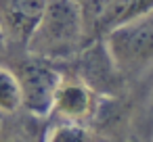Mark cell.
Segmentation results:
<instances>
[{
  "label": "cell",
  "mask_w": 153,
  "mask_h": 142,
  "mask_svg": "<svg viewBox=\"0 0 153 142\" xmlns=\"http://www.w3.org/2000/svg\"><path fill=\"white\" fill-rule=\"evenodd\" d=\"M86 44V19L80 0H46L25 52L46 61H69Z\"/></svg>",
  "instance_id": "6da1fadb"
},
{
  "label": "cell",
  "mask_w": 153,
  "mask_h": 142,
  "mask_svg": "<svg viewBox=\"0 0 153 142\" xmlns=\"http://www.w3.org/2000/svg\"><path fill=\"white\" fill-rule=\"evenodd\" d=\"M101 38L126 79L140 77L153 65V13L115 25Z\"/></svg>",
  "instance_id": "7a4b0ae2"
},
{
  "label": "cell",
  "mask_w": 153,
  "mask_h": 142,
  "mask_svg": "<svg viewBox=\"0 0 153 142\" xmlns=\"http://www.w3.org/2000/svg\"><path fill=\"white\" fill-rule=\"evenodd\" d=\"M19 86H21V107L27 115L44 119L51 115L55 92L63 79V73L55 67L53 61L27 54L25 59L15 61L13 67Z\"/></svg>",
  "instance_id": "3957f363"
},
{
  "label": "cell",
  "mask_w": 153,
  "mask_h": 142,
  "mask_svg": "<svg viewBox=\"0 0 153 142\" xmlns=\"http://www.w3.org/2000/svg\"><path fill=\"white\" fill-rule=\"evenodd\" d=\"M74 59H76L74 75L82 84H86L97 96L111 98V100L124 98L128 79L115 65L103 38L97 36L92 42L84 44Z\"/></svg>",
  "instance_id": "277c9868"
},
{
  "label": "cell",
  "mask_w": 153,
  "mask_h": 142,
  "mask_svg": "<svg viewBox=\"0 0 153 142\" xmlns=\"http://www.w3.org/2000/svg\"><path fill=\"white\" fill-rule=\"evenodd\" d=\"M44 7L46 0H0V32L7 48L25 50Z\"/></svg>",
  "instance_id": "5b68a950"
},
{
  "label": "cell",
  "mask_w": 153,
  "mask_h": 142,
  "mask_svg": "<svg viewBox=\"0 0 153 142\" xmlns=\"http://www.w3.org/2000/svg\"><path fill=\"white\" fill-rule=\"evenodd\" d=\"M99 102H101V96H97L76 75L74 77H63L57 92H55L51 115L57 117V119L86 123V121L94 119Z\"/></svg>",
  "instance_id": "8992f818"
},
{
  "label": "cell",
  "mask_w": 153,
  "mask_h": 142,
  "mask_svg": "<svg viewBox=\"0 0 153 142\" xmlns=\"http://www.w3.org/2000/svg\"><path fill=\"white\" fill-rule=\"evenodd\" d=\"M44 140L46 142H92V140H103V136H99L97 129L86 123L57 119L55 125L44 129Z\"/></svg>",
  "instance_id": "52a82bcc"
},
{
  "label": "cell",
  "mask_w": 153,
  "mask_h": 142,
  "mask_svg": "<svg viewBox=\"0 0 153 142\" xmlns=\"http://www.w3.org/2000/svg\"><path fill=\"white\" fill-rule=\"evenodd\" d=\"M21 107V86L13 67L0 65V117H17Z\"/></svg>",
  "instance_id": "ba28073f"
},
{
  "label": "cell",
  "mask_w": 153,
  "mask_h": 142,
  "mask_svg": "<svg viewBox=\"0 0 153 142\" xmlns=\"http://www.w3.org/2000/svg\"><path fill=\"white\" fill-rule=\"evenodd\" d=\"M7 52V44H4V38H2V32H0V57H4Z\"/></svg>",
  "instance_id": "9c48e42d"
},
{
  "label": "cell",
  "mask_w": 153,
  "mask_h": 142,
  "mask_svg": "<svg viewBox=\"0 0 153 142\" xmlns=\"http://www.w3.org/2000/svg\"><path fill=\"white\" fill-rule=\"evenodd\" d=\"M151 102H153V94H151Z\"/></svg>",
  "instance_id": "30bf717a"
}]
</instances>
